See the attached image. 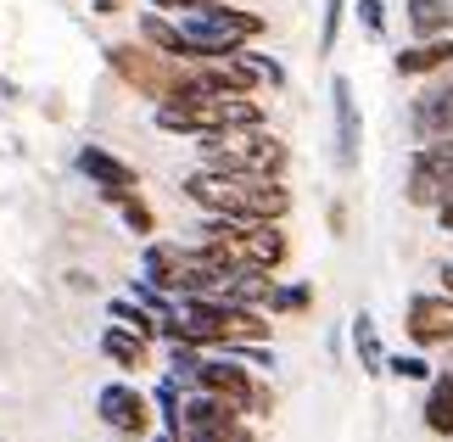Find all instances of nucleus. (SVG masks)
<instances>
[{
	"label": "nucleus",
	"instance_id": "nucleus-1",
	"mask_svg": "<svg viewBox=\"0 0 453 442\" xmlns=\"http://www.w3.org/2000/svg\"><path fill=\"white\" fill-rule=\"evenodd\" d=\"M185 197L196 202L202 213H219V219H264V224H280L291 213V190L280 180H257V174L196 168L185 180Z\"/></svg>",
	"mask_w": 453,
	"mask_h": 442
},
{
	"label": "nucleus",
	"instance_id": "nucleus-2",
	"mask_svg": "<svg viewBox=\"0 0 453 442\" xmlns=\"http://www.w3.org/2000/svg\"><path fill=\"white\" fill-rule=\"evenodd\" d=\"M173 23H180L185 45H190V62L196 57H230V50L252 45L257 34H264V17L241 12L235 0H196V6L180 12Z\"/></svg>",
	"mask_w": 453,
	"mask_h": 442
},
{
	"label": "nucleus",
	"instance_id": "nucleus-3",
	"mask_svg": "<svg viewBox=\"0 0 453 442\" xmlns=\"http://www.w3.org/2000/svg\"><path fill=\"white\" fill-rule=\"evenodd\" d=\"M196 140H202V168H219V174L280 180L291 163V146L274 140L269 129H230V135H196Z\"/></svg>",
	"mask_w": 453,
	"mask_h": 442
},
{
	"label": "nucleus",
	"instance_id": "nucleus-4",
	"mask_svg": "<svg viewBox=\"0 0 453 442\" xmlns=\"http://www.w3.org/2000/svg\"><path fill=\"white\" fill-rule=\"evenodd\" d=\"M107 62H112V74L124 79L129 90H141L146 101H157V107L180 96L185 67H190V62H180V57H163V50H151L146 40H141V45H112Z\"/></svg>",
	"mask_w": 453,
	"mask_h": 442
},
{
	"label": "nucleus",
	"instance_id": "nucleus-5",
	"mask_svg": "<svg viewBox=\"0 0 453 442\" xmlns=\"http://www.w3.org/2000/svg\"><path fill=\"white\" fill-rule=\"evenodd\" d=\"M190 392H213V398H224V403H235L241 415L247 409H257V415H269V392L252 381V369H241L235 359H207L202 353V364H196V381H190Z\"/></svg>",
	"mask_w": 453,
	"mask_h": 442
},
{
	"label": "nucleus",
	"instance_id": "nucleus-6",
	"mask_svg": "<svg viewBox=\"0 0 453 442\" xmlns=\"http://www.w3.org/2000/svg\"><path fill=\"white\" fill-rule=\"evenodd\" d=\"M448 190H453V135L426 140V146L409 157V180H403L409 207H437Z\"/></svg>",
	"mask_w": 453,
	"mask_h": 442
},
{
	"label": "nucleus",
	"instance_id": "nucleus-7",
	"mask_svg": "<svg viewBox=\"0 0 453 442\" xmlns=\"http://www.w3.org/2000/svg\"><path fill=\"white\" fill-rule=\"evenodd\" d=\"M96 415L107 420V426H112L118 437H146V431H151V398L141 392V386H129V381L101 386Z\"/></svg>",
	"mask_w": 453,
	"mask_h": 442
},
{
	"label": "nucleus",
	"instance_id": "nucleus-8",
	"mask_svg": "<svg viewBox=\"0 0 453 442\" xmlns=\"http://www.w3.org/2000/svg\"><path fill=\"white\" fill-rule=\"evenodd\" d=\"M330 112H336V168L353 174L358 157H364V118H358V101H353V79L336 74L330 79Z\"/></svg>",
	"mask_w": 453,
	"mask_h": 442
},
{
	"label": "nucleus",
	"instance_id": "nucleus-9",
	"mask_svg": "<svg viewBox=\"0 0 453 442\" xmlns=\"http://www.w3.org/2000/svg\"><path fill=\"white\" fill-rule=\"evenodd\" d=\"M403 330L414 347H448L453 342V297H414L403 314Z\"/></svg>",
	"mask_w": 453,
	"mask_h": 442
},
{
	"label": "nucleus",
	"instance_id": "nucleus-10",
	"mask_svg": "<svg viewBox=\"0 0 453 442\" xmlns=\"http://www.w3.org/2000/svg\"><path fill=\"white\" fill-rule=\"evenodd\" d=\"M79 174H84V180H90V185H96L107 202L129 197V190L141 185V180H134V168L124 163V157H112V151H101V146H84V151H79Z\"/></svg>",
	"mask_w": 453,
	"mask_h": 442
},
{
	"label": "nucleus",
	"instance_id": "nucleus-11",
	"mask_svg": "<svg viewBox=\"0 0 453 442\" xmlns=\"http://www.w3.org/2000/svg\"><path fill=\"white\" fill-rule=\"evenodd\" d=\"M392 67L403 79H437L442 67H453V34H442V40H414L392 57Z\"/></svg>",
	"mask_w": 453,
	"mask_h": 442
},
{
	"label": "nucleus",
	"instance_id": "nucleus-12",
	"mask_svg": "<svg viewBox=\"0 0 453 442\" xmlns=\"http://www.w3.org/2000/svg\"><path fill=\"white\" fill-rule=\"evenodd\" d=\"M409 123H414V135H420V140L453 135V90H448V84H431V90L409 107Z\"/></svg>",
	"mask_w": 453,
	"mask_h": 442
},
{
	"label": "nucleus",
	"instance_id": "nucleus-13",
	"mask_svg": "<svg viewBox=\"0 0 453 442\" xmlns=\"http://www.w3.org/2000/svg\"><path fill=\"white\" fill-rule=\"evenodd\" d=\"M409 34L414 40H442V34H453V0H409Z\"/></svg>",
	"mask_w": 453,
	"mask_h": 442
},
{
	"label": "nucleus",
	"instance_id": "nucleus-14",
	"mask_svg": "<svg viewBox=\"0 0 453 442\" xmlns=\"http://www.w3.org/2000/svg\"><path fill=\"white\" fill-rule=\"evenodd\" d=\"M141 40H146L151 50H163V57L190 62V45H185V34H180V23H173L168 12H146V17H141Z\"/></svg>",
	"mask_w": 453,
	"mask_h": 442
},
{
	"label": "nucleus",
	"instance_id": "nucleus-15",
	"mask_svg": "<svg viewBox=\"0 0 453 442\" xmlns=\"http://www.w3.org/2000/svg\"><path fill=\"white\" fill-rule=\"evenodd\" d=\"M426 431L431 437H453V369H442L426 392Z\"/></svg>",
	"mask_w": 453,
	"mask_h": 442
},
{
	"label": "nucleus",
	"instance_id": "nucleus-16",
	"mask_svg": "<svg viewBox=\"0 0 453 442\" xmlns=\"http://www.w3.org/2000/svg\"><path fill=\"white\" fill-rule=\"evenodd\" d=\"M353 347H358L364 376H387V347H380V330L370 314H353Z\"/></svg>",
	"mask_w": 453,
	"mask_h": 442
},
{
	"label": "nucleus",
	"instance_id": "nucleus-17",
	"mask_svg": "<svg viewBox=\"0 0 453 442\" xmlns=\"http://www.w3.org/2000/svg\"><path fill=\"white\" fill-rule=\"evenodd\" d=\"M101 353H107L118 369H146V336H134L124 325H112L107 336H101Z\"/></svg>",
	"mask_w": 453,
	"mask_h": 442
},
{
	"label": "nucleus",
	"instance_id": "nucleus-18",
	"mask_svg": "<svg viewBox=\"0 0 453 442\" xmlns=\"http://www.w3.org/2000/svg\"><path fill=\"white\" fill-rule=\"evenodd\" d=\"M151 409H157V420H163V431H168V437H185V398H180V381H173V376L157 381Z\"/></svg>",
	"mask_w": 453,
	"mask_h": 442
},
{
	"label": "nucleus",
	"instance_id": "nucleus-19",
	"mask_svg": "<svg viewBox=\"0 0 453 442\" xmlns=\"http://www.w3.org/2000/svg\"><path fill=\"white\" fill-rule=\"evenodd\" d=\"M112 320L124 325V330H134V336H163V320H157V314L146 308V303H134V297H112Z\"/></svg>",
	"mask_w": 453,
	"mask_h": 442
},
{
	"label": "nucleus",
	"instance_id": "nucleus-20",
	"mask_svg": "<svg viewBox=\"0 0 453 442\" xmlns=\"http://www.w3.org/2000/svg\"><path fill=\"white\" fill-rule=\"evenodd\" d=\"M180 442H252V431H247V420H219V426H196V431H185Z\"/></svg>",
	"mask_w": 453,
	"mask_h": 442
},
{
	"label": "nucleus",
	"instance_id": "nucleus-21",
	"mask_svg": "<svg viewBox=\"0 0 453 442\" xmlns=\"http://www.w3.org/2000/svg\"><path fill=\"white\" fill-rule=\"evenodd\" d=\"M342 17H347V0H325V17H319V57H330V50H336Z\"/></svg>",
	"mask_w": 453,
	"mask_h": 442
},
{
	"label": "nucleus",
	"instance_id": "nucleus-22",
	"mask_svg": "<svg viewBox=\"0 0 453 442\" xmlns=\"http://www.w3.org/2000/svg\"><path fill=\"white\" fill-rule=\"evenodd\" d=\"M118 213H124V224L134 229V236H151V229H157V219H151V207H146L141 197H134V190H129V197H118Z\"/></svg>",
	"mask_w": 453,
	"mask_h": 442
},
{
	"label": "nucleus",
	"instance_id": "nucleus-23",
	"mask_svg": "<svg viewBox=\"0 0 453 442\" xmlns=\"http://www.w3.org/2000/svg\"><path fill=\"white\" fill-rule=\"evenodd\" d=\"M308 303H313V291H308V286H274L264 308H274V314H303Z\"/></svg>",
	"mask_w": 453,
	"mask_h": 442
},
{
	"label": "nucleus",
	"instance_id": "nucleus-24",
	"mask_svg": "<svg viewBox=\"0 0 453 442\" xmlns=\"http://www.w3.org/2000/svg\"><path fill=\"white\" fill-rule=\"evenodd\" d=\"M241 57H247V62H252V74H257V79H264V84H269V90H280V84H286V67H280V62H274V57H264V50H252V45H241Z\"/></svg>",
	"mask_w": 453,
	"mask_h": 442
},
{
	"label": "nucleus",
	"instance_id": "nucleus-25",
	"mask_svg": "<svg viewBox=\"0 0 453 442\" xmlns=\"http://www.w3.org/2000/svg\"><path fill=\"white\" fill-rule=\"evenodd\" d=\"M392 376H403V381H431V364L420 359V353H397V359H387Z\"/></svg>",
	"mask_w": 453,
	"mask_h": 442
},
{
	"label": "nucleus",
	"instance_id": "nucleus-26",
	"mask_svg": "<svg viewBox=\"0 0 453 442\" xmlns=\"http://www.w3.org/2000/svg\"><path fill=\"white\" fill-rule=\"evenodd\" d=\"M358 23H364V34H375V40H380V34H387V0H358Z\"/></svg>",
	"mask_w": 453,
	"mask_h": 442
},
{
	"label": "nucleus",
	"instance_id": "nucleus-27",
	"mask_svg": "<svg viewBox=\"0 0 453 442\" xmlns=\"http://www.w3.org/2000/svg\"><path fill=\"white\" fill-rule=\"evenodd\" d=\"M196 0H151V12H168V17H180V12H190Z\"/></svg>",
	"mask_w": 453,
	"mask_h": 442
},
{
	"label": "nucleus",
	"instance_id": "nucleus-28",
	"mask_svg": "<svg viewBox=\"0 0 453 442\" xmlns=\"http://www.w3.org/2000/svg\"><path fill=\"white\" fill-rule=\"evenodd\" d=\"M437 224H442V229H448V236H453V190H448V197L437 202Z\"/></svg>",
	"mask_w": 453,
	"mask_h": 442
},
{
	"label": "nucleus",
	"instance_id": "nucleus-29",
	"mask_svg": "<svg viewBox=\"0 0 453 442\" xmlns=\"http://www.w3.org/2000/svg\"><path fill=\"white\" fill-rule=\"evenodd\" d=\"M90 6H96L101 17H112V12H124V0H90Z\"/></svg>",
	"mask_w": 453,
	"mask_h": 442
},
{
	"label": "nucleus",
	"instance_id": "nucleus-30",
	"mask_svg": "<svg viewBox=\"0 0 453 442\" xmlns=\"http://www.w3.org/2000/svg\"><path fill=\"white\" fill-rule=\"evenodd\" d=\"M437 280H442V291L453 297V263H442V269H437Z\"/></svg>",
	"mask_w": 453,
	"mask_h": 442
},
{
	"label": "nucleus",
	"instance_id": "nucleus-31",
	"mask_svg": "<svg viewBox=\"0 0 453 442\" xmlns=\"http://www.w3.org/2000/svg\"><path fill=\"white\" fill-rule=\"evenodd\" d=\"M437 79H442V84H448V90H453V67H442V74H437Z\"/></svg>",
	"mask_w": 453,
	"mask_h": 442
},
{
	"label": "nucleus",
	"instance_id": "nucleus-32",
	"mask_svg": "<svg viewBox=\"0 0 453 442\" xmlns=\"http://www.w3.org/2000/svg\"><path fill=\"white\" fill-rule=\"evenodd\" d=\"M151 442H180V437H168V431H163V437H151Z\"/></svg>",
	"mask_w": 453,
	"mask_h": 442
}]
</instances>
